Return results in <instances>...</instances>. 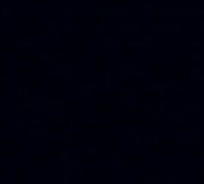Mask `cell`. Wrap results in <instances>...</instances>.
Masks as SVG:
<instances>
[{
	"instance_id": "23",
	"label": "cell",
	"mask_w": 204,
	"mask_h": 184,
	"mask_svg": "<svg viewBox=\"0 0 204 184\" xmlns=\"http://www.w3.org/2000/svg\"><path fill=\"white\" fill-rule=\"evenodd\" d=\"M45 36H47V34H45L43 30H36V38H43L45 40Z\"/></svg>"
},
{
	"instance_id": "15",
	"label": "cell",
	"mask_w": 204,
	"mask_h": 184,
	"mask_svg": "<svg viewBox=\"0 0 204 184\" xmlns=\"http://www.w3.org/2000/svg\"><path fill=\"white\" fill-rule=\"evenodd\" d=\"M38 72H40L38 69H32L30 72H21L19 76H21V78H36V76H38Z\"/></svg>"
},
{
	"instance_id": "6",
	"label": "cell",
	"mask_w": 204,
	"mask_h": 184,
	"mask_svg": "<svg viewBox=\"0 0 204 184\" xmlns=\"http://www.w3.org/2000/svg\"><path fill=\"white\" fill-rule=\"evenodd\" d=\"M21 57H28L34 61H49V53L47 51H40V53H21Z\"/></svg>"
},
{
	"instance_id": "29",
	"label": "cell",
	"mask_w": 204,
	"mask_h": 184,
	"mask_svg": "<svg viewBox=\"0 0 204 184\" xmlns=\"http://www.w3.org/2000/svg\"><path fill=\"white\" fill-rule=\"evenodd\" d=\"M2 67H4V63H2V61H0V69H2Z\"/></svg>"
},
{
	"instance_id": "7",
	"label": "cell",
	"mask_w": 204,
	"mask_h": 184,
	"mask_svg": "<svg viewBox=\"0 0 204 184\" xmlns=\"http://www.w3.org/2000/svg\"><path fill=\"white\" fill-rule=\"evenodd\" d=\"M140 17H153L155 15V10H153V6L151 4H142V8H140Z\"/></svg>"
},
{
	"instance_id": "16",
	"label": "cell",
	"mask_w": 204,
	"mask_h": 184,
	"mask_svg": "<svg viewBox=\"0 0 204 184\" xmlns=\"http://www.w3.org/2000/svg\"><path fill=\"white\" fill-rule=\"evenodd\" d=\"M51 30H53V36H55V38H53V46H59V42H61V40H59V32H61V30H59V25H55Z\"/></svg>"
},
{
	"instance_id": "3",
	"label": "cell",
	"mask_w": 204,
	"mask_h": 184,
	"mask_svg": "<svg viewBox=\"0 0 204 184\" xmlns=\"http://www.w3.org/2000/svg\"><path fill=\"white\" fill-rule=\"evenodd\" d=\"M9 42H13V44L21 46V48H27V46H36L38 44V38L34 36H21V38H9Z\"/></svg>"
},
{
	"instance_id": "19",
	"label": "cell",
	"mask_w": 204,
	"mask_h": 184,
	"mask_svg": "<svg viewBox=\"0 0 204 184\" xmlns=\"http://www.w3.org/2000/svg\"><path fill=\"white\" fill-rule=\"evenodd\" d=\"M125 46H127V48H138L142 44H140V40H127V42H125Z\"/></svg>"
},
{
	"instance_id": "24",
	"label": "cell",
	"mask_w": 204,
	"mask_h": 184,
	"mask_svg": "<svg viewBox=\"0 0 204 184\" xmlns=\"http://www.w3.org/2000/svg\"><path fill=\"white\" fill-rule=\"evenodd\" d=\"M89 88H91V85H87V84H81V85H79V89H81V91H89Z\"/></svg>"
},
{
	"instance_id": "28",
	"label": "cell",
	"mask_w": 204,
	"mask_h": 184,
	"mask_svg": "<svg viewBox=\"0 0 204 184\" xmlns=\"http://www.w3.org/2000/svg\"><path fill=\"white\" fill-rule=\"evenodd\" d=\"M159 91H161V95H164V91H166V88H164V85H159Z\"/></svg>"
},
{
	"instance_id": "1",
	"label": "cell",
	"mask_w": 204,
	"mask_h": 184,
	"mask_svg": "<svg viewBox=\"0 0 204 184\" xmlns=\"http://www.w3.org/2000/svg\"><path fill=\"white\" fill-rule=\"evenodd\" d=\"M95 14H96V17L91 21V23H81L79 27L93 29V30H96V32H104V30H106V21H104V12H102V6H95Z\"/></svg>"
},
{
	"instance_id": "22",
	"label": "cell",
	"mask_w": 204,
	"mask_h": 184,
	"mask_svg": "<svg viewBox=\"0 0 204 184\" xmlns=\"http://www.w3.org/2000/svg\"><path fill=\"white\" fill-rule=\"evenodd\" d=\"M191 59H193V61H202L204 57L200 55V53H193V55H191Z\"/></svg>"
},
{
	"instance_id": "13",
	"label": "cell",
	"mask_w": 204,
	"mask_h": 184,
	"mask_svg": "<svg viewBox=\"0 0 204 184\" xmlns=\"http://www.w3.org/2000/svg\"><path fill=\"white\" fill-rule=\"evenodd\" d=\"M170 30H172L174 34H181V32H183V25H181V21H179V19H174V25L170 27Z\"/></svg>"
},
{
	"instance_id": "5",
	"label": "cell",
	"mask_w": 204,
	"mask_h": 184,
	"mask_svg": "<svg viewBox=\"0 0 204 184\" xmlns=\"http://www.w3.org/2000/svg\"><path fill=\"white\" fill-rule=\"evenodd\" d=\"M117 74L123 78V76H142V70H138V69H127V67H119L117 69Z\"/></svg>"
},
{
	"instance_id": "11",
	"label": "cell",
	"mask_w": 204,
	"mask_h": 184,
	"mask_svg": "<svg viewBox=\"0 0 204 184\" xmlns=\"http://www.w3.org/2000/svg\"><path fill=\"white\" fill-rule=\"evenodd\" d=\"M140 44L144 49H151V44H153V40H151V34H144L142 40H140Z\"/></svg>"
},
{
	"instance_id": "26",
	"label": "cell",
	"mask_w": 204,
	"mask_h": 184,
	"mask_svg": "<svg viewBox=\"0 0 204 184\" xmlns=\"http://www.w3.org/2000/svg\"><path fill=\"white\" fill-rule=\"evenodd\" d=\"M191 46H193V48H198V46H200V42H198V40H193V42H191Z\"/></svg>"
},
{
	"instance_id": "20",
	"label": "cell",
	"mask_w": 204,
	"mask_h": 184,
	"mask_svg": "<svg viewBox=\"0 0 204 184\" xmlns=\"http://www.w3.org/2000/svg\"><path fill=\"white\" fill-rule=\"evenodd\" d=\"M62 57V53L61 51H53V53H49V61H59Z\"/></svg>"
},
{
	"instance_id": "18",
	"label": "cell",
	"mask_w": 204,
	"mask_h": 184,
	"mask_svg": "<svg viewBox=\"0 0 204 184\" xmlns=\"http://www.w3.org/2000/svg\"><path fill=\"white\" fill-rule=\"evenodd\" d=\"M123 30H125V32H140L142 27H140V25H127Z\"/></svg>"
},
{
	"instance_id": "12",
	"label": "cell",
	"mask_w": 204,
	"mask_h": 184,
	"mask_svg": "<svg viewBox=\"0 0 204 184\" xmlns=\"http://www.w3.org/2000/svg\"><path fill=\"white\" fill-rule=\"evenodd\" d=\"M76 27H77V25L74 23V21H64V23H62V32H64V34H70Z\"/></svg>"
},
{
	"instance_id": "21",
	"label": "cell",
	"mask_w": 204,
	"mask_h": 184,
	"mask_svg": "<svg viewBox=\"0 0 204 184\" xmlns=\"http://www.w3.org/2000/svg\"><path fill=\"white\" fill-rule=\"evenodd\" d=\"M193 76H195V78L198 80V82L202 80V74H200V70H198V69H195V70H193Z\"/></svg>"
},
{
	"instance_id": "4",
	"label": "cell",
	"mask_w": 204,
	"mask_h": 184,
	"mask_svg": "<svg viewBox=\"0 0 204 184\" xmlns=\"http://www.w3.org/2000/svg\"><path fill=\"white\" fill-rule=\"evenodd\" d=\"M117 44H119V38H117V36H104V40L100 42L102 49H106V51L115 49V48H117Z\"/></svg>"
},
{
	"instance_id": "25",
	"label": "cell",
	"mask_w": 204,
	"mask_h": 184,
	"mask_svg": "<svg viewBox=\"0 0 204 184\" xmlns=\"http://www.w3.org/2000/svg\"><path fill=\"white\" fill-rule=\"evenodd\" d=\"M19 93H21L23 97H27V93H28V89H27V88H21V89H19Z\"/></svg>"
},
{
	"instance_id": "8",
	"label": "cell",
	"mask_w": 204,
	"mask_h": 184,
	"mask_svg": "<svg viewBox=\"0 0 204 184\" xmlns=\"http://www.w3.org/2000/svg\"><path fill=\"white\" fill-rule=\"evenodd\" d=\"M187 15H193V17H195V15H197V17H202V15H204V8H202L200 4H195L191 10H187L185 17H187Z\"/></svg>"
},
{
	"instance_id": "30",
	"label": "cell",
	"mask_w": 204,
	"mask_h": 184,
	"mask_svg": "<svg viewBox=\"0 0 204 184\" xmlns=\"http://www.w3.org/2000/svg\"><path fill=\"white\" fill-rule=\"evenodd\" d=\"M153 2H161V0H153ZM163 2H164V0H163Z\"/></svg>"
},
{
	"instance_id": "27",
	"label": "cell",
	"mask_w": 204,
	"mask_h": 184,
	"mask_svg": "<svg viewBox=\"0 0 204 184\" xmlns=\"http://www.w3.org/2000/svg\"><path fill=\"white\" fill-rule=\"evenodd\" d=\"M125 34H127V32H125V30H123V29H121V30H119V32H117V38H123V36H125Z\"/></svg>"
},
{
	"instance_id": "14",
	"label": "cell",
	"mask_w": 204,
	"mask_h": 184,
	"mask_svg": "<svg viewBox=\"0 0 204 184\" xmlns=\"http://www.w3.org/2000/svg\"><path fill=\"white\" fill-rule=\"evenodd\" d=\"M62 15H64V17L76 15V8H74V6H64V8H62Z\"/></svg>"
},
{
	"instance_id": "2",
	"label": "cell",
	"mask_w": 204,
	"mask_h": 184,
	"mask_svg": "<svg viewBox=\"0 0 204 184\" xmlns=\"http://www.w3.org/2000/svg\"><path fill=\"white\" fill-rule=\"evenodd\" d=\"M102 12H104V15H111V17H125L127 15V10L123 6H102Z\"/></svg>"
},
{
	"instance_id": "10",
	"label": "cell",
	"mask_w": 204,
	"mask_h": 184,
	"mask_svg": "<svg viewBox=\"0 0 204 184\" xmlns=\"http://www.w3.org/2000/svg\"><path fill=\"white\" fill-rule=\"evenodd\" d=\"M157 32H168L170 30V25H168V21L164 19V21H159V23H155V27H153Z\"/></svg>"
},
{
	"instance_id": "31",
	"label": "cell",
	"mask_w": 204,
	"mask_h": 184,
	"mask_svg": "<svg viewBox=\"0 0 204 184\" xmlns=\"http://www.w3.org/2000/svg\"><path fill=\"white\" fill-rule=\"evenodd\" d=\"M64 2H72V0H64Z\"/></svg>"
},
{
	"instance_id": "17",
	"label": "cell",
	"mask_w": 204,
	"mask_h": 184,
	"mask_svg": "<svg viewBox=\"0 0 204 184\" xmlns=\"http://www.w3.org/2000/svg\"><path fill=\"white\" fill-rule=\"evenodd\" d=\"M21 29H34V30H40V25L38 23H19Z\"/></svg>"
},
{
	"instance_id": "9",
	"label": "cell",
	"mask_w": 204,
	"mask_h": 184,
	"mask_svg": "<svg viewBox=\"0 0 204 184\" xmlns=\"http://www.w3.org/2000/svg\"><path fill=\"white\" fill-rule=\"evenodd\" d=\"M11 14H13V8H11V4H4L2 8H0V15H2L4 19H9Z\"/></svg>"
}]
</instances>
